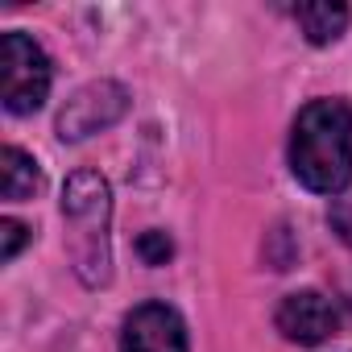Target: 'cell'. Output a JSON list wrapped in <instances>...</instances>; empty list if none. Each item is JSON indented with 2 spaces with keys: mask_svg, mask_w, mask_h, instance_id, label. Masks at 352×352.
Listing matches in <instances>:
<instances>
[{
  "mask_svg": "<svg viewBox=\"0 0 352 352\" xmlns=\"http://www.w3.org/2000/svg\"><path fill=\"white\" fill-rule=\"evenodd\" d=\"M290 170L307 191L340 195L352 183V108L344 100H311L290 133Z\"/></svg>",
  "mask_w": 352,
  "mask_h": 352,
  "instance_id": "6da1fadb",
  "label": "cell"
},
{
  "mask_svg": "<svg viewBox=\"0 0 352 352\" xmlns=\"http://www.w3.org/2000/svg\"><path fill=\"white\" fill-rule=\"evenodd\" d=\"M63 216L71 228V261L75 274L87 286L108 282V265H112V249H108V216H112V191L104 183V174L96 170H79L63 187Z\"/></svg>",
  "mask_w": 352,
  "mask_h": 352,
  "instance_id": "7a4b0ae2",
  "label": "cell"
},
{
  "mask_svg": "<svg viewBox=\"0 0 352 352\" xmlns=\"http://www.w3.org/2000/svg\"><path fill=\"white\" fill-rule=\"evenodd\" d=\"M50 96V58L46 50L13 30L0 38V100L13 116H25V112H38Z\"/></svg>",
  "mask_w": 352,
  "mask_h": 352,
  "instance_id": "3957f363",
  "label": "cell"
},
{
  "mask_svg": "<svg viewBox=\"0 0 352 352\" xmlns=\"http://www.w3.org/2000/svg\"><path fill=\"white\" fill-rule=\"evenodd\" d=\"M124 112H129V91L116 79H96V83L79 87L63 104V112H58V137L63 141H83L91 133L112 129Z\"/></svg>",
  "mask_w": 352,
  "mask_h": 352,
  "instance_id": "277c9868",
  "label": "cell"
},
{
  "mask_svg": "<svg viewBox=\"0 0 352 352\" xmlns=\"http://www.w3.org/2000/svg\"><path fill=\"white\" fill-rule=\"evenodd\" d=\"M120 352H187V327L166 302H141L124 319Z\"/></svg>",
  "mask_w": 352,
  "mask_h": 352,
  "instance_id": "5b68a950",
  "label": "cell"
},
{
  "mask_svg": "<svg viewBox=\"0 0 352 352\" xmlns=\"http://www.w3.org/2000/svg\"><path fill=\"white\" fill-rule=\"evenodd\" d=\"M336 327L340 315L331 298H323L319 290H294L278 307V331L294 344H323L327 336H336Z\"/></svg>",
  "mask_w": 352,
  "mask_h": 352,
  "instance_id": "8992f818",
  "label": "cell"
},
{
  "mask_svg": "<svg viewBox=\"0 0 352 352\" xmlns=\"http://www.w3.org/2000/svg\"><path fill=\"white\" fill-rule=\"evenodd\" d=\"M42 191V170L30 153H21L17 145H5L0 153V195L9 204H21V199H34Z\"/></svg>",
  "mask_w": 352,
  "mask_h": 352,
  "instance_id": "52a82bcc",
  "label": "cell"
},
{
  "mask_svg": "<svg viewBox=\"0 0 352 352\" xmlns=\"http://www.w3.org/2000/svg\"><path fill=\"white\" fill-rule=\"evenodd\" d=\"M294 21L298 30L307 34V42L315 46H327L344 34L348 25V9L344 5H294Z\"/></svg>",
  "mask_w": 352,
  "mask_h": 352,
  "instance_id": "ba28073f",
  "label": "cell"
},
{
  "mask_svg": "<svg viewBox=\"0 0 352 352\" xmlns=\"http://www.w3.org/2000/svg\"><path fill=\"white\" fill-rule=\"evenodd\" d=\"M137 253H141L145 265H166V257L174 253V245H170L166 232H145V236L137 241Z\"/></svg>",
  "mask_w": 352,
  "mask_h": 352,
  "instance_id": "9c48e42d",
  "label": "cell"
},
{
  "mask_svg": "<svg viewBox=\"0 0 352 352\" xmlns=\"http://www.w3.org/2000/svg\"><path fill=\"white\" fill-rule=\"evenodd\" d=\"M0 261H13L17 253H21V245L30 241V228L25 224H17V220H0Z\"/></svg>",
  "mask_w": 352,
  "mask_h": 352,
  "instance_id": "30bf717a",
  "label": "cell"
},
{
  "mask_svg": "<svg viewBox=\"0 0 352 352\" xmlns=\"http://www.w3.org/2000/svg\"><path fill=\"white\" fill-rule=\"evenodd\" d=\"M327 224H331V232L352 249V204H348V199H336V204L327 208Z\"/></svg>",
  "mask_w": 352,
  "mask_h": 352,
  "instance_id": "8fae6325",
  "label": "cell"
}]
</instances>
